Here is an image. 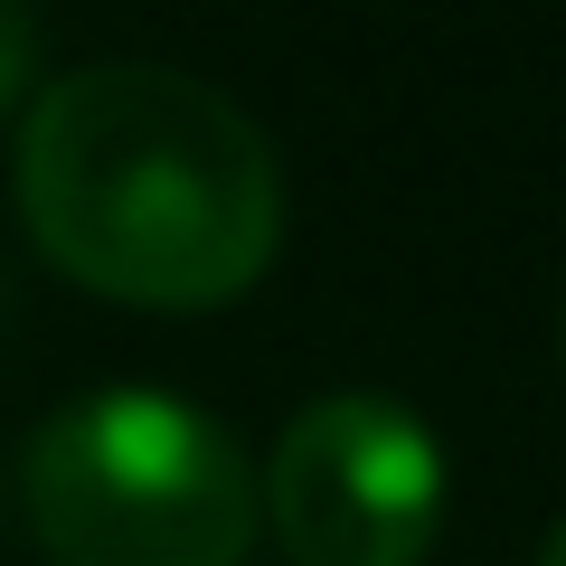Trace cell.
Returning a JSON list of instances; mask_svg holds the SVG:
<instances>
[{
    "label": "cell",
    "instance_id": "6da1fadb",
    "mask_svg": "<svg viewBox=\"0 0 566 566\" xmlns=\"http://www.w3.org/2000/svg\"><path fill=\"white\" fill-rule=\"evenodd\" d=\"M29 237L76 283L151 312H208L283 237L274 142L180 66H76L20 123Z\"/></svg>",
    "mask_w": 566,
    "mask_h": 566
},
{
    "label": "cell",
    "instance_id": "7a4b0ae2",
    "mask_svg": "<svg viewBox=\"0 0 566 566\" xmlns=\"http://www.w3.org/2000/svg\"><path fill=\"white\" fill-rule=\"evenodd\" d=\"M29 528L57 566H237L255 472L218 416L104 387L29 434Z\"/></svg>",
    "mask_w": 566,
    "mask_h": 566
},
{
    "label": "cell",
    "instance_id": "3957f363",
    "mask_svg": "<svg viewBox=\"0 0 566 566\" xmlns=\"http://www.w3.org/2000/svg\"><path fill=\"white\" fill-rule=\"evenodd\" d=\"M264 510L293 566H416L444 520V453L387 397H322L283 424Z\"/></svg>",
    "mask_w": 566,
    "mask_h": 566
},
{
    "label": "cell",
    "instance_id": "277c9868",
    "mask_svg": "<svg viewBox=\"0 0 566 566\" xmlns=\"http://www.w3.org/2000/svg\"><path fill=\"white\" fill-rule=\"evenodd\" d=\"M29 57H39V29H29L20 10H0V114H10V95L29 85Z\"/></svg>",
    "mask_w": 566,
    "mask_h": 566
},
{
    "label": "cell",
    "instance_id": "5b68a950",
    "mask_svg": "<svg viewBox=\"0 0 566 566\" xmlns=\"http://www.w3.org/2000/svg\"><path fill=\"white\" fill-rule=\"evenodd\" d=\"M538 566H566V520H557V538H547V547H538Z\"/></svg>",
    "mask_w": 566,
    "mask_h": 566
},
{
    "label": "cell",
    "instance_id": "8992f818",
    "mask_svg": "<svg viewBox=\"0 0 566 566\" xmlns=\"http://www.w3.org/2000/svg\"><path fill=\"white\" fill-rule=\"evenodd\" d=\"M0 303H10V283H0Z\"/></svg>",
    "mask_w": 566,
    "mask_h": 566
}]
</instances>
